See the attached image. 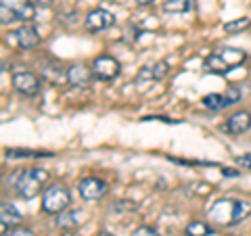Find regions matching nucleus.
<instances>
[{
	"label": "nucleus",
	"mask_w": 251,
	"mask_h": 236,
	"mask_svg": "<svg viewBox=\"0 0 251 236\" xmlns=\"http://www.w3.org/2000/svg\"><path fill=\"white\" fill-rule=\"evenodd\" d=\"M69 205H72V192H69V188L63 182H54L44 188L42 201H40V207L44 213L59 215L65 209H69Z\"/></svg>",
	"instance_id": "nucleus-3"
},
{
	"label": "nucleus",
	"mask_w": 251,
	"mask_h": 236,
	"mask_svg": "<svg viewBox=\"0 0 251 236\" xmlns=\"http://www.w3.org/2000/svg\"><path fill=\"white\" fill-rule=\"evenodd\" d=\"M249 27H251V19L249 17H239V19H232V21L224 23L226 34H239V31H245Z\"/></svg>",
	"instance_id": "nucleus-18"
},
{
	"label": "nucleus",
	"mask_w": 251,
	"mask_h": 236,
	"mask_svg": "<svg viewBox=\"0 0 251 236\" xmlns=\"http://www.w3.org/2000/svg\"><path fill=\"white\" fill-rule=\"evenodd\" d=\"M186 236H211L214 234V228H211L207 222H201V219H195L184 228Z\"/></svg>",
	"instance_id": "nucleus-16"
},
{
	"label": "nucleus",
	"mask_w": 251,
	"mask_h": 236,
	"mask_svg": "<svg viewBox=\"0 0 251 236\" xmlns=\"http://www.w3.org/2000/svg\"><path fill=\"white\" fill-rule=\"evenodd\" d=\"M203 105H205L209 111H222L226 107H232L228 96H226V94H218V92L205 94V96H203Z\"/></svg>",
	"instance_id": "nucleus-14"
},
{
	"label": "nucleus",
	"mask_w": 251,
	"mask_h": 236,
	"mask_svg": "<svg viewBox=\"0 0 251 236\" xmlns=\"http://www.w3.org/2000/svg\"><path fill=\"white\" fill-rule=\"evenodd\" d=\"M92 80H94L92 67L82 65V63L67 67V84L75 86V88H86V86H90Z\"/></svg>",
	"instance_id": "nucleus-10"
},
{
	"label": "nucleus",
	"mask_w": 251,
	"mask_h": 236,
	"mask_svg": "<svg viewBox=\"0 0 251 236\" xmlns=\"http://www.w3.org/2000/svg\"><path fill=\"white\" fill-rule=\"evenodd\" d=\"M0 4L9 6V9H11L15 15H17V21H21V23L34 21V17H36V9H38V6L31 2V0H2Z\"/></svg>",
	"instance_id": "nucleus-9"
},
{
	"label": "nucleus",
	"mask_w": 251,
	"mask_h": 236,
	"mask_svg": "<svg viewBox=\"0 0 251 236\" xmlns=\"http://www.w3.org/2000/svg\"><path fill=\"white\" fill-rule=\"evenodd\" d=\"M251 215V201L245 199H218L207 207V217L218 226H237Z\"/></svg>",
	"instance_id": "nucleus-1"
},
{
	"label": "nucleus",
	"mask_w": 251,
	"mask_h": 236,
	"mask_svg": "<svg viewBox=\"0 0 251 236\" xmlns=\"http://www.w3.org/2000/svg\"><path fill=\"white\" fill-rule=\"evenodd\" d=\"M251 130V113L249 111H237L228 117V121H226V132L230 134V136H241V134H245Z\"/></svg>",
	"instance_id": "nucleus-11"
},
{
	"label": "nucleus",
	"mask_w": 251,
	"mask_h": 236,
	"mask_svg": "<svg viewBox=\"0 0 251 236\" xmlns=\"http://www.w3.org/2000/svg\"><path fill=\"white\" fill-rule=\"evenodd\" d=\"M21 222H23V213L17 209V205H13V203H2L0 205V224H2V230L17 228Z\"/></svg>",
	"instance_id": "nucleus-13"
},
{
	"label": "nucleus",
	"mask_w": 251,
	"mask_h": 236,
	"mask_svg": "<svg viewBox=\"0 0 251 236\" xmlns=\"http://www.w3.org/2000/svg\"><path fill=\"white\" fill-rule=\"evenodd\" d=\"M222 174H224V176H237L239 171H234V169H226V167H224V169H222Z\"/></svg>",
	"instance_id": "nucleus-26"
},
{
	"label": "nucleus",
	"mask_w": 251,
	"mask_h": 236,
	"mask_svg": "<svg viewBox=\"0 0 251 236\" xmlns=\"http://www.w3.org/2000/svg\"><path fill=\"white\" fill-rule=\"evenodd\" d=\"M6 42L15 48H21V50H31L36 48V46H40V34H38V29L34 25H29V23H23L21 27L13 29L9 38H6Z\"/></svg>",
	"instance_id": "nucleus-4"
},
{
	"label": "nucleus",
	"mask_w": 251,
	"mask_h": 236,
	"mask_svg": "<svg viewBox=\"0 0 251 236\" xmlns=\"http://www.w3.org/2000/svg\"><path fill=\"white\" fill-rule=\"evenodd\" d=\"M46 180H49V171L42 167H27L19 171L17 180H15V192H17L19 199L29 201L36 199L40 192H44L42 188H46Z\"/></svg>",
	"instance_id": "nucleus-2"
},
{
	"label": "nucleus",
	"mask_w": 251,
	"mask_h": 236,
	"mask_svg": "<svg viewBox=\"0 0 251 236\" xmlns=\"http://www.w3.org/2000/svg\"><path fill=\"white\" fill-rule=\"evenodd\" d=\"M84 211L82 209H65L63 213H59V217L54 219V224L61 230H75L84 224Z\"/></svg>",
	"instance_id": "nucleus-12"
},
{
	"label": "nucleus",
	"mask_w": 251,
	"mask_h": 236,
	"mask_svg": "<svg viewBox=\"0 0 251 236\" xmlns=\"http://www.w3.org/2000/svg\"><path fill=\"white\" fill-rule=\"evenodd\" d=\"M61 236H80V234H75L74 230H65V232H63Z\"/></svg>",
	"instance_id": "nucleus-28"
},
{
	"label": "nucleus",
	"mask_w": 251,
	"mask_h": 236,
	"mask_svg": "<svg viewBox=\"0 0 251 236\" xmlns=\"http://www.w3.org/2000/svg\"><path fill=\"white\" fill-rule=\"evenodd\" d=\"M226 94V96H228V100H230V105H237L239 103V100L243 98V92L237 88V86H230V88L228 90H226L224 92Z\"/></svg>",
	"instance_id": "nucleus-22"
},
{
	"label": "nucleus",
	"mask_w": 251,
	"mask_h": 236,
	"mask_svg": "<svg viewBox=\"0 0 251 236\" xmlns=\"http://www.w3.org/2000/svg\"><path fill=\"white\" fill-rule=\"evenodd\" d=\"M136 2H138V4H143V6H149V4H153L155 0H136Z\"/></svg>",
	"instance_id": "nucleus-27"
},
{
	"label": "nucleus",
	"mask_w": 251,
	"mask_h": 236,
	"mask_svg": "<svg viewBox=\"0 0 251 236\" xmlns=\"http://www.w3.org/2000/svg\"><path fill=\"white\" fill-rule=\"evenodd\" d=\"M31 2H34L38 9H49V6L54 2V0H31Z\"/></svg>",
	"instance_id": "nucleus-25"
},
{
	"label": "nucleus",
	"mask_w": 251,
	"mask_h": 236,
	"mask_svg": "<svg viewBox=\"0 0 251 236\" xmlns=\"http://www.w3.org/2000/svg\"><path fill=\"white\" fill-rule=\"evenodd\" d=\"M113 23H115L113 13H109L105 9H94L86 15L84 27H86V31H90V34H99V31H103V29H109Z\"/></svg>",
	"instance_id": "nucleus-8"
},
{
	"label": "nucleus",
	"mask_w": 251,
	"mask_h": 236,
	"mask_svg": "<svg viewBox=\"0 0 251 236\" xmlns=\"http://www.w3.org/2000/svg\"><path fill=\"white\" fill-rule=\"evenodd\" d=\"M6 236H36L31 228H25V226H17V228H11L9 234Z\"/></svg>",
	"instance_id": "nucleus-23"
},
{
	"label": "nucleus",
	"mask_w": 251,
	"mask_h": 236,
	"mask_svg": "<svg viewBox=\"0 0 251 236\" xmlns=\"http://www.w3.org/2000/svg\"><path fill=\"white\" fill-rule=\"evenodd\" d=\"M237 163L241 165V167H247V169H251V155H243V157H237Z\"/></svg>",
	"instance_id": "nucleus-24"
},
{
	"label": "nucleus",
	"mask_w": 251,
	"mask_h": 236,
	"mask_svg": "<svg viewBox=\"0 0 251 236\" xmlns=\"http://www.w3.org/2000/svg\"><path fill=\"white\" fill-rule=\"evenodd\" d=\"M0 21H2V25H9V23L17 21V15H15V13L9 9V6L0 4Z\"/></svg>",
	"instance_id": "nucleus-20"
},
{
	"label": "nucleus",
	"mask_w": 251,
	"mask_h": 236,
	"mask_svg": "<svg viewBox=\"0 0 251 236\" xmlns=\"http://www.w3.org/2000/svg\"><path fill=\"white\" fill-rule=\"evenodd\" d=\"M9 159H19V157H52L49 151H31V148H9L6 151Z\"/></svg>",
	"instance_id": "nucleus-19"
},
{
	"label": "nucleus",
	"mask_w": 251,
	"mask_h": 236,
	"mask_svg": "<svg viewBox=\"0 0 251 236\" xmlns=\"http://www.w3.org/2000/svg\"><path fill=\"white\" fill-rule=\"evenodd\" d=\"M132 236H161V234L157 232L153 226H138L136 230L132 232Z\"/></svg>",
	"instance_id": "nucleus-21"
},
{
	"label": "nucleus",
	"mask_w": 251,
	"mask_h": 236,
	"mask_svg": "<svg viewBox=\"0 0 251 236\" xmlns=\"http://www.w3.org/2000/svg\"><path fill=\"white\" fill-rule=\"evenodd\" d=\"M191 9H193V0H166L163 2V11L174 15H184Z\"/></svg>",
	"instance_id": "nucleus-17"
},
{
	"label": "nucleus",
	"mask_w": 251,
	"mask_h": 236,
	"mask_svg": "<svg viewBox=\"0 0 251 236\" xmlns=\"http://www.w3.org/2000/svg\"><path fill=\"white\" fill-rule=\"evenodd\" d=\"M11 84L21 96H36L42 88V80L31 71H15Z\"/></svg>",
	"instance_id": "nucleus-6"
},
{
	"label": "nucleus",
	"mask_w": 251,
	"mask_h": 236,
	"mask_svg": "<svg viewBox=\"0 0 251 236\" xmlns=\"http://www.w3.org/2000/svg\"><path fill=\"white\" fill-rule=\"evenodd\" d=\"M97 236H115V234H111V232H107V230H100Z\"/></svg>",
	"instance_id": "nucleus-29"
},
{
	"label": "nucleus",
	"mask_w": 251,
	"mask_h": 236,
	"mask_svg": "<svg viewBox=\"0 0 251 236\" xmlns=\"http://www.w3.org/2000/svg\"><path fill=\"white\" fill-rule=\"evenodd\" d=\"M92 73H94V80L113 82L115 77L122 73V65L111 54H100V57L92 61Z\"/></svg>",
	"instance_id": "nucleus-5"
},
{
	"label": "nucleus",
	"mask_w": 251,
	"mask_h": 236,
	"mask_svg": "<svg viewBox=\"0 0 251 236\" xmlns=\"http://www.w3.org/2000/svg\"><path fill=\"white\" fill-rule=\"evenodd\" d=\"M170 71V67H168V63H157V65H151V67H147L145 71H140L138 73V80H163V77L168 75Z\"/></svg>",
	"instance_id": "nucleus-15"
},
{
	"label": "nucleus",
	"mask_w": 251,
	"mask_h": 236,
	"mask_svg": "<svg viewBox=\"0 0 251 236\" xmlns=\"http://www.w3.org/2000/svg\"><path fill=\"white\" fill-rule=\"evenodd\" d=\"M109 190V184L105 182V180H100V178H84L80 180V184H77V192H80L82 199L86 201H99V199H103V196L107 194Z\"/></svg>",
	"instance_id": "nucleus-7"
}]
</instances>
